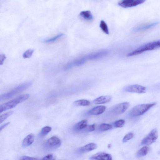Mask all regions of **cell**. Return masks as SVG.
<instances>
[{
    "label": "cell",
    "instance_id": "cell-1",
    "mask_svg": "<svg viewBox=\"0 0 160 160\" xmlns=\"http://www.w3.org/2000/svg\"><path fill=\"white\" fill-rule=\"evenodd\" d=\"M159 48H160V40L144 44L134 51L128 53L127 56L131 57L136 56L144 52L152 50Z\"/></svg>",
    "mask_w": 160,
    "mask_h": 160
},
{
    "label": "cell",
    "instance_id": "cell-2",
    "mask_svg": "<svg viewBox=\"0 0 160 160\" xmlns=\"http://www.w3.org/2000/svg\"><path fill=\"white\" fill-rule=\"evenodd\" d=\"M32 84L31 82L23 83L15 87L10 91L1 95L0 100L3 101L9 99L27 89Z\"/></svg>",
    "mask_w": 160,
    "mask_h": 160
},
{
    "label": "cell",
    "instance_id": "cell-3",
    "mask_svg": "<svg viewBox=\"0 0 160 160\" xmlns=\"http://www.w3.org/2000/svg\"><path fill=\"white\" fill-rule=\"evenodd\" d=\"M29 97V95L28 94L22 95L11 100L2 104L0 106V112L1 113L14 108L18 104L26 100Z\"/></svg>",
    "mask_w": 160,
    "mask_h": 160
},
{
    "label": "cell",
    "instance_id": "cell-4",
    "mask_svg": "<svg viewBox=\"0 0 160 160\" xmlns=\"http://www.w3.org/2000/svg\"><path fill=\"white\" fill-rule=\"evenodd\" d=\"M155 105V103H152L142 104L137 105L134 107L130 110L129 115L133 117L142 115Z\"/></svg>",
    "mask_w": 160,
    "mask_h": 160
},
{
    "label": "cell",
    "instance_id": "cell-5",
    "mask_svg": "<svg viewBox=\"0 0 160 160\" xmlns=\"http://www.w3.org/2000/svg\"><path fill=\"white\" fill-rule=\"evenodd\" d=\"M158 138V131L156 128L152 130L142 141V145H148L155 142Z\"/></svg>",
    "mask_w": 160,
    "mask_h": 160
},
{
    "label": "cell",
    "instance_id": "cell-6",
    "mask_svg": "<svg viewBox=\"0 0 160 160\" xmlns=\"http://www.w3.org/2000/svg\"><path fill=\"white\" fill-rule=\"evenodd\" d=\"M61 142L58 137L53 136L48 139L45 144V147L49 150H53L59 148L61 145Z\"/></svg>",
    "mask_w": 160,
    "mask_h": 160
},
{
    "label": "cell",
    "instance_id": "cell-7",
    "mask_svg": "<svg viewBox=\"0 0 160 160\" xmlns=\"http://www.w3.org/2000/svg\"><path fill=\"white\" fill-rule=\"evenodd\" d=\"M123 90L127 92L142 93L146 92V88L141 85L133 84L125 87Z\"/></svg>",
    "mask_w": 160,
    "mask_h": 160
},
{
    "label": "cell",
    "instance_id": "cell-8",
    "mask_svg": "<svg viewBox=\"0 0 160 160\" xmlns=\"http://www.w3.org/2000/svg\"><path fill=\"white\" fill-rule=\"evenodd\" d=\"M146 0H121L118 4L123 8L135 7L144 3Z\"/></svg>",
    "mask_w": 160,
    "mask_h": 160
},
{
    "label": "cell",
    "instance_id": "cell-9",
    "mask_svg": "<svg viewBox=\"0 0 160 160\" xmlns=\"http://www.w3.org/2000/svg\"><path fill=\"white\" fill-rule=\"evenodd\" d=\"M130 104L125 102L118 104L115 106L111 110V113L115 115H119L124 112L128 108Z\"/></svg>",
    "mask_w": 160,
    "mask_h": 160
},
{
    "label": "cell",
    "instance_id": "cell-10",
    "mask_svg": "<svg viewBox=\"0 0 160 160\" xmlns=\"http://www.w3.org/2000/svg\"><path fill=\"white\" fill-rule=\"evenodd\" d=\"M108 53L109 52L107 50H102L89 54L83 57V58L86 61L88 60H96L103 58L108 55Z\"/></svg>",
    "mask_w": 160,
    "mask_h": 160
},
{
    "label": "cell",
    "instance_id": "cell-11",
    "mask_svg": "<svg viewBox=\"0 0 160 160\" xmlns=\"http://www.w3.org/2000/svg\"><path fill=\"white\" fill-rule=\"evenodd\" d=\"M159 23V22H156L140 25L134 28L133 31L134 32H138L146 30L154 27Z\"/></svg>",
    "mask_w": 160,
    "mask_h": 160
},
{
    "label": "cell",
    "instance_id": "cell-12",
    "mask_svg": "<svg viewBox=\"0 0 160 160\" xmlns=\"http://www.w3.org/2000/svg\"><path fill=\"white\" fill-rule=\"evenodd\" d=\"M91 159L100 160H112V155L108 153L104 152H99L92 155Z\"/></svg>",
    "mask_w": 160,
    "mask_h": 160
},
{
    "label": "cell",
    "instance_id": "cell-13",
    "mask_svg": "<svg viewBox=\"0 0 160 160\" xmlns=\"http://www.w3.org/2000/svg\"><path fill=\"white\" fill-rule=\"evenodd\" d=\"M106 108V107L104 106H97L91 109L88 112V114L94 115H99L103 113Z\"/></svg>",
    "mask_w": 160,
    "mask_h": 160
},
{
    "label": "cell",
    "instance_id": "cell-14",
    "mask_svg": "<svg viewBox=\"0 0 160 160\" xmlns=\"http://www.w3.org/2000/svg\"><path fill=\"white\" fill-rule=\"evenodd\" d=\"M97 148V145L95 143H91L80 148L79 151L82 153L87 152L96 149Z\"/></svg>",
    "mask_w": 160,
    "mask_h": 160
},
{
    "label": "cell",
    "instance_id": "cell-15",
    "mask_svg": "<svg viewBox=\"0 0 160 160\" xmlns=\"http://www.w3.org/2000/svg\"><path fill=\"white\" fill-rule=\"evenodd\" d=\"M111 99V97L109 95L102 96L95 99L93 102L97 104H102L109 102Z\"/></svg>",
    "mask_w": 160,
    "mask_h": 160
},
{
    "label": "cell",
    "instance_id": "cell-16",
    "mask_svg": "<svg viewBox=\"0 0 160 160\" xmlns=\"http://www.w3.org/2000/svg\"><path fill=\"white\" fill-rule=\"evenodd\" d=\"M34 135L30 133L23 140L22 146L23 147H28L32 144L34 141Z\"/></svg>",
    "mask_w": 160,
    "mask_h": 160
},
{
    "label": "cell",
    "instance_id": "cell-17",
    "mask_svg": "<svg viewBox=\"0 0 160 160\" xmlns=\"http://www.w3.org/2000/svg\"><path fill=\"white\" fill-rule=\"evenodd\" d=\"M88 121L87 120H83L76 124L73 127V129L78 131L82 129L87 126Z\"/></svg>",
    "mask_w": 160,
    "mask_h": 160
},
{
    "label": "cell",
    "instance_id": "cell-18",
    "mask_svg": "<svg viewBox=\"0 0 160 160\" xmlns=\"http://www.w3.org/2000/svg\"><path fill=\"white\" fill-rule=\"evenodd\" d=\"M80 16L84 19L91 21L93 19V16L91 12L89 10L83 11L80 13Z\"/></svg>",
    "mask_w": 160,
    "mask_h": 160
},
{
    "label": "cell",
    "instance_id": "cell-19",
    "mask_svg": "<svg viewBox=\"0 0 160 160\" xmlns=\"http://www.w3.org/2000/svg\"><path fill=\"white\" fill-rule=\"evenodd\" d=\"M149 149V148L146 146L142 147L137 152V157L141 158L146 156L148 153Z\"/></svg>",
    "mask_w": 160,
    "mask_h": 160
},
{
    "label": "cell",
    "instance_id": "cell-20",
    "mask_svg": "<svg viewBox=\"0 0 160 160\" xmlns=\"http://www.w3.org/2000/svg\"><path fill=\"white\" fill-rule=\"evenodd\" d=\"M90 104V102L86 99H81L76 101L74 102L73 104L76 106H87Z\"/></svg>",
    "mask_w": 160,
    "mask_h": 160
},
{
    "label": "cell",
    "instance_id": "cell-21",
    "mask_svg": "<svg viewBox=\"0 0 160 160\" xmlns=\"http://www.w3.org/2000/svg\"><path fill=\"white\" fill-rule=\"evenodd\" d=\"M99 27L102 31L107 34H109L108 26L105 22L102 20L101 21Z\"/></svg>",
    "mask_w": 160,
    "mask_h": 160
},
{
    "label": "cell",
    "instance_id": "cell-22",
    "mask_svg": "<svg viewBox=\"0 0 160 160\" xmlns=\"http://www.w3.org/2000/svg\"><path fill=\"white\" fill-rule=\"evenodd\" d=\"M111 125L106 123H102L98 127L99 130L101 131H106L112 128Z\"/></svg>",
    "mask_w": 160,
    "mask_h": 160
},
{
    "label": "cell",
    "instance_id": "cell-23",
    "mask_svg": "<svg viewBox=\"0 0 160 160\" xmlns=\"http://www.w3.org/2000/svg\"><path fill=\"white\" fill-rule=\"evenodd\" d=\"M64 35L63 33L58 34L56 36L51 38L45 40L44 42L45 43H49L54 42L60 38H61Z\"/></svg>",
    "mask_w": 160,
    "mask_h": 160
},
{
    "label": "cell",
    "instance_id": "cell-24",
    "mask_svg": "<svg viewBox=\"0 0 160 160\" xmlns=\"http://www.w3.org/2000/svg\"><path fill=\"white\" fill-rule=\"evenodd\" d=\"M52 130V128L49 126H45L43 128L40 132V135L41 137H43L47 135Z\"/></svg>",
    "mask_w": 160,
    "mask_h": 160
},
{
    "label": "cell",
    "instance_id": "cell-25",
    "mask_svg": "<svg viewBox=\"0 0 160 160\" xmlns=\"http://www.w3.org/2000/svg\"><path fill=\"white\" fill-rule=\"evenodd\" d=\"M13 112L12 111H10L1 115L0 116V123L2 122L8 117L11 115L13 113Z\"/></svg>",
    "mask_w": 160,
    "mask_h": 160
},
{
    "label": "cell",
    "instance_id": "cell-26",
    "mask_svg": "<svg viewBox=\"0 0 160 160\" xmlns=\"http://www.w3.org/2000/svg\"><path fill=\"white\" fill-rule=\"evenodd\" d=\"M34 50L33 49H29L26 50L23 53L22 57L24 58H29L32 55Z\"/></svg>",
    "mask_w": 160,
    "mask_h": 160
},
{
    "label": "cell",
    "instance_id": "cell-27",
    "mask_svg": "<svg viewBox=\"0 0 160 160\" xmlns=\"http://www.w3.org/2000/svg\"><path fill=\"white\" fill-rule=\"evenodd\" d=\"M125 122L123 119H120L115 121L114 125L115 127L121 128L123 126Z\"/></svg>",
    "mask_w": 160,
    "mask_h": 160
},
{
    "label": "cell",
    "instance_id": "cell-28",
    "mask_svg": "<svg viewBox=\"0 0 160 160\" xmlns=\"http://www.w3.org/2000/svg\"><path fill=\"white\" fill-rule=\"evenodd\" d=\"M134 136V134L133 132H130L128 133L124 137L122 140V142H125L128 141L133 138Z\"/></svg>",
    "mask_w": 160,
    "mask_h": 160
},
{
    "label": "cell",
    "instance_id": "cell-29",
    "mask_svg": "<svg viewBox=\"0 0 160 160\" xmlns=\"http://www.w3.org/2000/svg\"><path fill=\"white\" fill-rule=\"evenodd\" d=\"M20 160H38V158L34 157H31L27 156H22L20 158Z\"/></svg>",
    "mask_w": 160,
    "mask_h": 160
},
{
    "label": "cell",
    "instance_id": "cell-30",
    "mask_svg": "<svg viewBox=\"0 0 160 160\" xmlns=\"http://www.w3.org/2000/svg\"><path fill=\"white\" fill-rule=\"evenodd\" d=\"M55 159L53 155L52 154H49L42 158V160H54Z\"/></svg>",
    "mask_w": 160,
    "mask_h": 160
},
{
    "label": "cell",
    "instance_id": "cell-31",
    "mask_svg": "<svg viewBox=\"0 0 160 160\" xmlns=\"http://www.w3.org/2000/svg\"><path fill=\"white\" fill-rule=\"evenodd\" d=\"M6 58V55L4 54H1L0 55V65H2L5 60Z\"/></svg>",
    "mask_w": 160,
    "mask_h": 160
},
{
    "label": "cell",
    "instance_id": "cell-32",
    "mask_svg": "<svg viewBox=\"0 0 160 160\" xmlns=\"http://www.w3.org/2000/svg\"><path fill=\"white\" fill-rule=\"evenodd\" d=\"M95 125L94 124L89 126L87 130L88 131L92 132L95 130Z\"/></svg>",
    "mask_w": 160,
    "mask_h": 160
},
{
    "label": "cell",
    "instance_id": "cell-33",
    "mask_svg": "<svg viewBox=\"0 0 160 160\" xmlns=\"http://www.w3.org/2000/svg\"><path fill=\"white\" fill-rule=\"evenodd\" d=\"M10 122H8L2 125L1 126L0 128V131H1L6 126H8L10 124Z\"/></svg>",
    "mask_w": 160,
    "mask_h": 160
},
{
    "label": "cell",
    "instance_id": "cell-34",
    "mask_svg": "<svg viewBox=\"0 0 160 160\" xmlns=\"http://www.w3.org/2000/svg\"><path fill=\"white\" fill-rule=\"evenodd\" d=\"M111 145L110 144H109L108 145V148H111Z\"/></svg>",
    "mask_w": 160,
    "mask_h": 160
}]
</instances>
